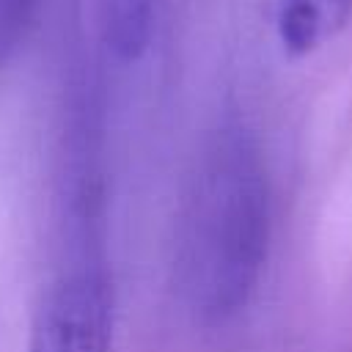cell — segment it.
Instances as JSON below:
<instances>
[{"label":"cell","instance_id":"1","mask_svg":"<svg viewBox=\"0 0 352 352\" xmlns=\"http://www.w3.org/2000/svg\"><path fill=\"white\" fill-rule=\"evenodd\" d=\"M270 236L264 170L239 135H220L201 157L184 195L176 275L201 322L236 314L256 289Z\"/></svg>","mask_w":352,"mask_h":352},{"label":"cell","instance_id":"5","mask_svg":"<svg viewBox=\"0 0 352 352\" xmlns=\"http://www.w3.org/2000/svg\"><path fill=\"white\" fill-rule=\"evenodd\" d=\"M6 3V11H3V19L6 22H16L19 14H25L36 0H3Z\"/></svg>","mask_w":352,"mask_h":352},{"label":"cell","instance_id":"3","mask_svg":"<svg viewBox=\"0 0 352 352\" xmlns=\"http://www.w3.org/2000/svg\"><path fill=\"white\" fill-rule=\"evenodd\" d=\"M352 16V0H280L278 36L289 55H308Z\"/></svg>","mask_w":352,"mask_h":352},{"label":"cell","instance_id":"2","mask_svg":"<svg viewBox=\"0 0 352 352\" xmlns=\"http://www.w3.org/2000/svg\"><path fill=\"white\" fill-rule=\"evenodd\" d=\"M113 286L99 270L55 278L33 316L28 352H110Z\"/></svg>","mask_w":352,"mask_h":352},{"label":"cell","instance_id":"4","mask_svg":"<svg viewBox=\"0 0 352 352\" xmlns=\"http://www.w3.org/2000/svg\"><path fill=\"white\" fill-rule=\"evenodd\" d=\"M157 0H104V36L107 47L124 58L135 60L151 41Z\"/></svg>","mask_w":352,"mask_h":352}]
</instances>
